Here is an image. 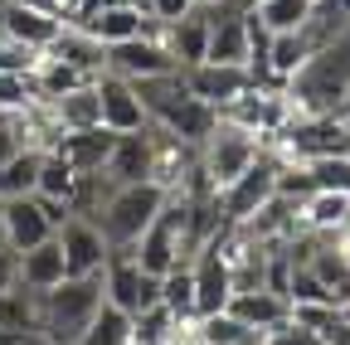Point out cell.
<instances>
[{
  "label": "cell",
  "mask_w": 350,
  "mask_h": 345,
  "mask_svg": "<svg viewBox=\"0 0 350 345\" xmlns=\"http://www.w3.org/2000/svg\"><path fill=\"white\" fill-rule=\"evenodd\" d=\"M73 29L93 34L98 44L107 49V44H122V39L146 34V15H142V10H131V5H117V0H103V5H98L93 15H88L83 25H73Z\"/></svg>",
  "instance_id": "17"
},
{
  "label": "cell",
  "mask_w": 350,
  "mask_h": 345,
  "mask_svg": "<svg viewBox=\"0 0 350 345\" xmlns=\"http://www.w3.org/2000/svg\"><path fill=\"white\" fill-rule=\"evenodd\" d=\"M20 151V126H15V112H0V161H10Z\"/></svg>",
  "instance_id": "37"
},
{
  "label": "cell",
  "mask_w": 350,
  "mask_h": 345,
  "mask_svg": "<svg viewBox=\"0 0 350 345\" xmlns=\"http://www.w3.org/2000/svg\"><path fill=\"white\" fill-rule=\"evenodd\" d=\"M200 5H219V0H200Z\"/></svg>",
  "instance_id": "43"
},
{
  "label": "cell",
  "mask_w": 350,
  "mask_h": 345,
  "mask_svg": "<svg viewBox=\"0 0 350 345\" xmlns=\"http://www.w3.org/2000/svg\"><path fill=\"white\" fill-rule=\"evenodd\" d=\"M190 282H195V321L200 316H214L229 307L234 296V277H229V263L219 258L214 243H204L195 258H190Z\"/></svg>",
  "instance_id": "8"
},
{
  "label": "cell",
  "mask_w": 350,
  "mask_h": 345,
  "mask_svg": "<svg viewBox=\"0 0 350 345\" xmlns=\"http://www.w3.org/2000/svg\"><path fill=\"white\" fill-rule=\"evenodd\" d=\"M146 126H142V132H117L112 137V151H107V165H103V176L112 185L151 180V132H146Z\"/></svg>",
  "instance_id": "12"
},
{
  "label": "cell",
  "mask_w": 350,
  "mask_h": 345,
  "mask_svg": "<svg viewBox=\"0 0 350 345\" xmlns=\"http://www.w3.org/2000/svg\"><path fill=\"white\" fill-rule=\"evenodd\" d=\"M156 39L165 44V54L175 59V68H190L204 59V44H209V5H190L175 25H161Z\"/></svg>",
  "instance_id": "11"
},
{
  "label": "cell",
  "mask_w": 350,
  "mask_h": 345,
  "mask_svg": "<svg viewBox=\"0 0 350 345\" xmlns=\"http://www.w3.org/2000/svg\"><path fill=\"white\" fill-rule=\"evenodd\" d=\"M190 5H200V0H146V15H151L156 25H175Z\"/></svg>",
  "instance_id": "36"
},
{
  "label": "cell",
  "mask_w": 350,
  "mask_h": 345,
  "mask_svg": "<svg viewBox=\"0 0 350 345\" xmlns=\"http://www.w3.org/2000/svg\"><path fill=\"white\" fill-rule=\"evenodd\" d=\"M195 340L200 345H262V331L243 326L229 312H214V316H200L195 321Z\"/></svg>",
  "instance_id": "26"
},
{
  "label": "cell",
  "mask_w": 350,
  "mask_h": 345,
  "mask_svg": "<svg viewBox=\"0 0 350 345\" xmlns=\"http://www.w3.org/2000/svg\"><path fill=\"white\" fill-rule=\"evenodd\" d=\"M336 316H340V307H336V301H292V321L312 326V331H326Z\"/></svg>",
  "instance_id": "35"
},
{
  "label": "cell",
  "mask_w": 350,
  "mask_h": 345,
  "mask_svg": "<svg viewBox=\"0 0 350 345\" xmlns=\"http://www.w3.org/2000/svg\"><path fill=\"white\" fill-rule=\"evenodd\" d=\"M345 219H350V195L340 190H312L297 204V224L306 234H336Z\"/></svg>",
  "instance_id": "20"
},
{
  "label": "cell",
  "mask_w": 350,
  "mask_h": 345,
  "mask_svg": "<svg viewBox=\"0 0 350 345\" xmlns=\"http://www.w3.org/2000/svg\"><path fill=\"white\" fill-rule=\"evenodd\" d=\"M165 68H175V59L165 54L161 39L137 34V39H122V44H107V73H117V78H146V73H165Z\"/></svg>",
  "instance_id": "13"
},
{
  "label": "cell",
  "mask_w": 350,
  "mask_h": 345,
  "mask_svg": "<svg viewBox=\"0 0 350 345\" xmlns=\"http://www.w3.org/2000/svg\"><path fill=\"white\" fill-rule=\"evenodd\" d=\"M262 345H326L321 340V331H312V326H301V321H282V326H273V331H262Z\"/></svg>",
  "instance_id": "34"
},
{
  "label": "cell",
  "mask_w": 350,
  "mask_h": 345,
  "mask_svg": "<svg viewBox=\"0 0 350 345\" xmlns=\"http://www.w3.org/2000/svg\"><path fill=\"white\" fill-rule=\"evenodd\" d=\"M0 331H39V292L25 282L0 292Z\"/></svg>",
  "instance_id": "27"
},
{
  "label": "cell",
  "mask_w": 350,
  "mask_h": 345,
  "mask_svg": "<svg viewBox=\"0 0 350 345\" xmlns=\"http://www.w3.org/2000/svg\"><path fill=\"white\" fill-rule=\"evenodd\" d=\"M312 54H317V39L306 34V25H301V29L273 34V39H268V68H273V83H287Z\"/></svg>",
  "instance_id": "23"
},
{
  "label": "cell",
  "mask_w": 350,
  "mask_h": 345,
  "mask_svg": "<svg viewBox=\"0 0 350 345\" xmlns=\"http://www.w3.org/2000/svg\"><path fill=\"white\" fill-rule=\"evenodd\" d=\"M258 151H262V137H258V132H248V126L219 117L214 132L200 141V176H204L214 190H224L229 180H239L243 170L258 161Z\"/></svg>",
  "instance_id": "3"
},
{
  "label": "cell",
  "mask_w": 350,
  "mask_h": 345,
  "mask_svg": "<svg viewBox=\"0 0 350 345\" xmlns=\"http://www.w3.org/2000/svg\"><path fill=\"white\" fill-rule=\"evenodd\" d=\"M49 107H54V117H59L64 132H88V126H103V107H98V88H93V83H78L73 93L54 98Z\"/></svg>",
  "instance_id": "24"
},
{
  "label": "cell",
  "mask_w": 350,
  "mask_h": 345,
  "mask_svg": "<svg viewBox=\"0 0 350 345\" xmlns=\"http://www.w3.org/2000/svg\"><path fill=\"white\" fill-rule=\"evenodd\" d=\"M165 204V190L151 185V180H137V185H112V195L103 199L98 209V229L107 238L112 253H131L137 248V238L146 234V224L156 219V209Z\"/></svg>",
  "instance_id": "2"
},
{
  "label": "cell",
  "mask_w": 350,
  "mask_h": 345,
  "mask_svg": "<svg viewBox=\"0 0 350 345\" xmlns=\"http://www.w3.org/2000/svg\"><path fill=\"white\" fill-rule=\"evenodd\" d=\"M29 102H34L29 73H0V112H20Z\"/></svg>",
  "instance_id": "33"
},
{
  "label": "cell",
  "mask_w": 350,
  "mask_h": 345,
  "mask_svg": "<svg viewBox=\"0 0 350 345\" xmlns=\"http://www.w3.org/2000/svg\"><path fill=\"white\" fill-rule=\"evenodd\" d=\"M321 340H326V345H350V316H336V321L321 331Z\"/></svg>",
  "instance_id": "40"
},
{
  "label": "cell",
  "mask_w": 350,
  "mask_h": 345,
  "mask_svg": "<svg viewBox=\"0 0 350 345\" xmlns=\"http://www.w3.org/2000/svg\"><path fill=\"white\" fill-rule=\"evenodd\" d=\"M180 73H185L190 98L209 102L214 112H219V107H229L234 98H243V93L253 88V78H248L243 64H209V59H200V64H190V68H180Z\"/></svg>",
  "instance_id": "7"
},
{
  "label": "cell",
  "mask_w": 350,
  "mask_h": 345,
  "mask_svg": "<svg viewBox=\"0 0 350 345\" xmlns=\"http://www.w3.org/2000/svg\"><path fill=\"white\" fill-rule=\"evenodd\" d=\"M34 195H39V199H64V204H68V195H73V170H68L54 151H44V165H39V185H34Z\"/></svg>",
  "instance_id": "32"
},
{
  "label": "cell",
  "mask_w": 350,
  "mask_h": 345,
  "mask_svg": "<svg viewBox=\"0 0 350 345\" xmlns=\"http://www.w3.org/2000/svg\"><path fill=\"white\" fill-rule=\"evenodd\" d=\"M278 156L273 151H258V161L243 170L239 180H229L224 190H214V204H219V219L224 224H243L253 209H262L273 195H278Z\"/></svg>",
  "instance_id": "4"
},
{
  "label": "cell",
  "mask_w": 350,
  "mask_h": 345,
  "mask_svg": "<svg viewBox=\"0 0 350 345\" xmlns=\"http://www.w3.org/2000/svg\"><path fill=\"white\" fill-rule=\"evenodd\" d=\"M224 312L239 316V321L253 326V331H273V326H282V321L292 316V301H287L282 292H268V287H248V292H234V296H229Z\"/></svg>",
  "instance_id": "16"
},
{
  "label": "cell",
  "mask_w": 350,
  "mask_h": 345,
  "mask_svg": "<svg viewBox=\"0 0 350 345\" xmlns=\"http://www.w3.org/2000/svg\"><path fill=\"white\" fill-rule=\"evenodd\" d=\"M331 243L340 248V258H345V268H350V219H345V224H340V229L331 234Z\"/></svg>",
  "instance_id": "41"
},
{
  "label": "cell",
  "mask_w": 350,
  "mask_h": 345,
  "mask_svg": "<svg viewBox=\"0 0 350 345\" xmlns=\"http://www.w3.org/2000/svg\"><path fill=\"white\" fill-rule=\"evenodd\" d=\"M214 122H219V112H214L209 102H200V98H185L180 107H170V112H165L156 126H165L170 137H180L185 146H195V151H200V141L214 132Z\"/></svg>",
  "instance_id": "22"
},
{
  "label": "cell",
  "mask_w": 350,
  "mask_h": 345,
  "mask_svg": "<svg viewBox=\"0 0 350 345\" xmlns=\"http://www.w3.org/2000/svg\"><path fill=\"white\" fill-rule=\"evenodd\" d=\"M317 0H258L253 15L262 20V29L268 34H282V29H301L306 20H312Z\"/></svg>",
  "instance_id": "28"
},
{
  "label": "cell",
  "mask_w": 350,
  "mask_h": 345,
  "mask_svg": "<svg viewBox=\"0 0 350 345\" xmlns=\"http://www.w3.org/2000/svg\"><path fill=\"white\" fill-rule=\"evenodd\" d=\"M54 238H59V248H64V268H68V277L103 273V268H107V258H112L103 229H98L93 219H83V214H68V219L59 224Z\"/></svg>",
  "instance_id": "6"
},
{
  "label": "cell",
  "mask_w": 350,
  "mask_h": 345,
  "mask_svg": "<svg viewBox=\"0 0 350 345\" xmlns=\"http://www.w3.org/2000/svg\"><path fill=\"white\" fill-rule=\"evenodd\" d=\"M103 301H112V307L126 312V316H137V312H146V307L161 301V277L146 273L131 253H112L107 268H103Z\"/></svg>",
  "instance_id": "5"
},
{
  "label": "cell",
  "mask_w": 350,
  "mask_h": 345,
  "mask_svg": "<svg viewBox=\"0 0 350 345\" xmlns=\"http://www.w3.org/2000/svg\"><path fill=\"white\" fill-rule=\"evenodd\" d=\"M161 307L175 312L180 321H195V282H190V263L170 268V273L161 277Z\"/></svg>",
  "instance_id": "31"
},
{
  "label": "cell",
  "mask_w": 350,
  "mask_h": 345,
  "mask_svg": "<svg viewBox=\"0 0 350 345\" xmlns=\"http://www.w3.org/2000/svg\"><path fill=\"white\" fill-rule=\"evenodd\" d=\"M44 238H54V224H49V214H44V204L34 195L5 199V248L25 253V248H34Z\"/></svg>",
  "instance_id": "14"
},
{
  "label": "cell",
  "mask_w": 350,
  "mask_h": 345,
  "mask_svg": "<svg viewBox=\"0 0 350 345\" xmlns=\"http://www.w3.org/2000/svg\"><path fill=\"white\" fill-rule=\"evenodd\" d=\"M98 88V107H103V126L107 132H142L146 126V107L137 98V88H131V78H117V73H98L93 78Z\"/></svg>",
  "instance_id": "9"
},
{
  "label": "cell",
  "mask_w": 350,
  "mask_h": 345,
  "mask_svg": "<svg viewBox=\"0 0 350 345\" xmlns=\"http://www.w3.org/2000/svg\"><path fill=\"white\" fill-rule=\"evenodd\" d=\"M59 20L54 15H44V10H34V5H25V0H0V34L5 39H15V44H25V49H49L54 39H59Z\"/></svg>",
  "instance_id": "10"
},
{
  "label": "cell",
  "mask_w": 350,
  "mask_h": 345,
  "mask_svg": "<svg viewBox=\"0 0 350 345\" xmlns=\"http://www.w3.org/2000/svg\"><path fill=\"white\" fill-rule=\"evenodd\" d=\"M131 88H137L142 107H146V122H161L170 107H180L190 98L185 88V73L180 68H165V73H146V78H131Z\"/></svg>",
  "instance_id": "18"
},
{
  "label": "cell",
  "mask_w": 350,
  "mask_h": 345,
  "mask_svg": "<svg viewBox=\"0 0 350 345\" xmlns=\"http://www.w3.org/2000/svg\"><path fill=\"white\" fill-rule=\"evenodd\" d=\"M0 345H54L44 331H0Z\"/></svg>",
  "instance_id": "39"
},
{
  "label": "cell",
  "mask_w": 350,
  "mask_h": 345,
  "mask_svg": "<svg viewBox=\"0 0 350 345\" xmlns=\"http://www.w3.org/2000/svg\"><path fill=\"white\" fill-rule=\"evenodd\" d=\"M126 340H131V316L117 312L112 301H103L98 316L88 321V331L78 335V345H126Z\"/></svg>",
  "instance_id": "29"
},
{
  "label": "cell",
  "mask_w": 350,
  "mask_h": 345,
  "mask_svg": "<svg viewBox=\"0 0 350 345\" xmlns=\"http://www.w3.org/2000/svg\"><path fill=\"white\" fill-rule=\"evenodd\" d=\"M112 137L107 126H88V132H64L54 141V156L73 170V176H88V170H103L107 165V151H112Z\"/></svg>",
  "instance_id": "15"
},
{
  "label": "cell",
  "mask_w": 350,
  "mask_h": 345,
  "mask_svg": "<svg viewBox=\"0 0 350 345\" xmlns=\"http://www.w3.org/2000/svg\"><path fill=\"white\" fill-rule=\"evenodd\" d=\"M98 307H103V273L64 277L59 287L39 292V331L54 345H78V335L98 316Z\"/></svg>",
  "instance_id": "1"
},
{
  "label": "cell",
  "mask_w": 350,
  "mask_h": 345,
  "mask_svg": "<svg viewBox=\"0 0 350 345\" xmlns=\"http://www.w3.org/2000/svg\"><path fill=\"white\" fill-rule=\"evenodd\" d=\"M15 282H20V253L0 248V292H5V287H15Z\"/></svg>",
  "instance_id": "38"
},
{
  "label": "cell",
  "mask_w": 350,
  "mask_h": 345,
  "mask_svg": "<svg viewBox=\"0 0 350 345\" xmlns=\"http://www.w3.org/2000/svg\"><path fill=\"white\" fill-rule=\"evenodd\" d=\"M64 277H68V268H64L59 238H44V243H34V248L20 253V282H25L29 292H49V287H59Z\"/></svg>",
  "instance_id": "19"
},
{
  "label": "cell",
  "mask_w": 350,
  "mask_h": 345,
  "mask_svg": "<svg viewBox=\"0 0 350 345\" xmlns=\"http://www.w3.org/2000/svg\"><path fill=\"white\" fill-rule=\"evenodd\" d=\"M306 176L317 190H340L350 195V151H331V156H306Z\"/></svg>",
  "instance_id": "30"
},
{
  "label": "cell",
  "mask_w": 350,
  "mask_h": 345,
  "mask_svg": "<svg viewBox=\"0 0 350 345\" xmlns=\"http://www.w3.org/2000/svg\"><path fill=\"white\" fill-rule=\"evenodd\" d=\"M49 54H59L64 64H73L83 78H98L103 68H107V49L98 44L93 34H83V29H73V25H64L59 29V39L49 44Z\"/></svg>",
  "instance_id": "21"
},
{
  "label": "cell",
  "mask_w": 350,
  "mask_h": 345,
  "mask_svg": "<svg viewBox=\"0 0 350 345\" xmlns=\"http://www.w3.org/2000/svg\"><path fill=\"white\" fill-rule=\"evenodd\" d=\"M39 165H44V151H34V146H20L10 161H0V199L34 195V185H39Z\"/></svg>",
  "instance_id": "25"
},
{
  "label": "cell",
  "mask_w": 350,
  "mask_h": 345,
  "mask_svg": "<svg viewBox=\"0 0 350 345\" xmlns=\"http://www.w3.org/2000/svg\"><path fill=\"white\" fill-rule=\"evenodd\" d=\"M345 112H350V88L340 93V102H336V112H331V117H345Z\"/></svg>",
  "instance_id": "42"
}]
</instances>
